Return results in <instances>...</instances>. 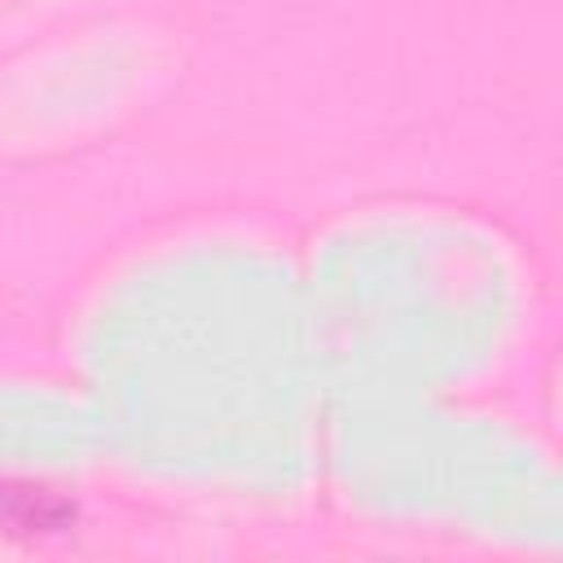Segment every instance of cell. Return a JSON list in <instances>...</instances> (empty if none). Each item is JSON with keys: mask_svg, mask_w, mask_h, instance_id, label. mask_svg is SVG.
I'll list each match as a JSON object with an SVG mask.
<instances>
[{"mask_svg": "<svg viewBox=\"0 0 563 563\" xmlns=\"http://www.w3.org/2000/svg\"><path fill=\"white\" fill-rule=\"evenodd\" d=\"M75 501L48 493V488H18L0 484V528L9 532H66L75 523Z\"/></svg>", "mask_w": 563, "mask_h": 563, "instance_id": "6da1fadb", "label": "cell"}]
</instances>
